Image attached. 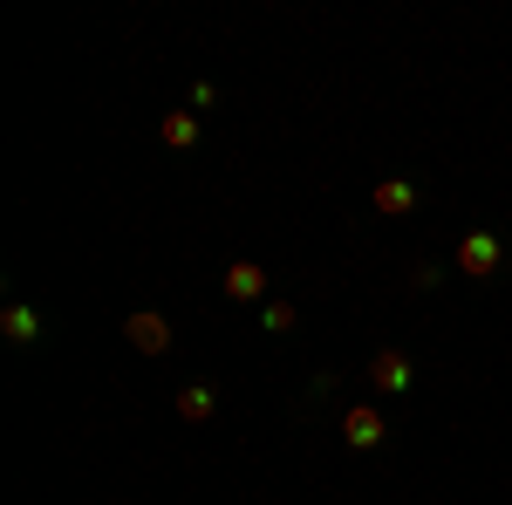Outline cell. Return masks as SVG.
<instances>
[{"mask_svg": "<svg viewBox=\"0 0 512 505\" xmlns=\"http://www.w3.org/2000/svg\"><path fill=\"white\" fill-rule=\"evenodd\" d=\"M219 287H226L233 308H267V273L253 267V260H233V267L219 273Z\"/></svg>", "mask_w": 512, "mask_h": 505, "instance_id": "5", "label": "cell"}, {"mask_svg": "<svg viewBox=\"0 0 512 505\" xmlns=\"http://www.w3.org/2000/svg\"><path fill=\"white\" fill-rule=\"evenodd\" d=\"M417 205H424V192H417L410 178H383V185L369 192V212H376V219H410Z\"/></svg>", "mask_w": 512, "mask_h": 505, "instance_id": "6", "label": "cell"}, {"mask_svg": "<svg viewBox=\"0 0 512 505\" xmlns=\"http://www.w3.org/2000/svg\"><path fill=\"white\" fill-rule=\"evenodd\" d=\"M362 383H369V396H403V389L417 383V362L403 349H369V376Z\"/></svg>", "mask_w": 512, "mask_h": 505, "instance_id": "2", "label": "cell"}, {"mask_svg": "<svg viewBox=\"0 0 512 505\" xmlns=\"http://www.w3.org/2000/svg\"><path fill=\"white\" fill-rule=\"evenodd\" d=\"M342 444H349V451H383V444H390L383 410H376V403H349V410H342Z\"/></svg>", "mask_w": 512, "mask_h": 505, "instance_id": "3", "label": "cell"}, {"mask_svg": "<svg viewBox=\"0 0 512 505\" xmlns=\"http://www.w3.org/2000/svg\"><path fill=\"white\" fill-rule=\"evenodd\" d=\"M437 280H444V267H437V260H417V267H410V294H431Z\"/></svg>", "mask_w": 512, "mask_h": 505, "instance_id": "11", "label": "cell"}, {"mask_svg": "<svg viewBox=\"0 0 512 505\" xmlns=\"http://www.w3.org/2000/svg\"><path fill=\"white\" fill-rule=\"evenodd\" d=\"M171 410H178V424H212L219 417V389L212 383H185L171 396Z\"/></svg>", "mask_w": 512, "mask_h": 505, "instance_id": "8", "label": "cell"}, {"mask_svg": "<svg viewBox=\"0 0 512 505\" xmlns=\"http://www.w3.org/2000/svg\"><path fill=\"white\" fill-rule=\"evenodd\" d=\"M198 137H205V117H198V110H164L158 117V144L164 151H192Z\"/></svg>", "mask_w": 512, "mask_h": 505, "instance_id": "7", "label": "cell"}, {"mask_svg": "<svg viewBox=\"0 0 512 505\" xmlns=\"http://www.w3.org/2000/svg\"><path fill=\"white\" fill-rule=\"evenodd\" d=\"M123 342H130L137 355H171V321H164L158 308L123 314Z\"/></svg>", "mask_w": 512, "mask_h": 505, "instance_id": "4", "label": "cell"}, {"mask_svg": "<svg viewBox=\"0 0 512 505\" xmlns=\"http://www.w3.org/2000/svg\"><path fill=\"white\" fill-rule=\"evenodd\" d=\"M212 103H219V89H212V82H192V103H185V110H198V117H205Z\"/></svg>", "mask_w": 512, "mask_h": 505, "instance_id": "13", "label": "cell"}, {"mask_svg": "<svg viewBox=\"0 0 512 505\" xmlns=\"http://www.w3.org/2000/svg\"><path fill=\"white\" fill-rule=\"evenodd\" d=\"M499 267H506V239L499 233H465L458 239V273H472V280H499Z\"/></svg>", "mask_w": 512, "mask_h": 505, "instance_id": "1", "label": "cell"}, {"mask_svg": "<svg viewBox=\"0 0 512 505\" xmlns=\"http://www.w3.org/2000/svg\"><path fill=\"white\" fill-rule=\"evenodd\" d=\"M328 396H335V376H315V383H308V396H301V410H321Z\"/></svg>", "mask_w": 512, "mask_h": 505, "instance_id": "12", "label": "cell"}, {"mask_svg": "<svg viewBox=\"0 0 512 505\" xmlns=\"http://www.w3.org/2000/svg\"><path fill=\"white\" fill-rule=\"evenodd\" d=\"M260 328H267V335H294V328H301V308H294V301H267V308H260Z\"/></svg>", "mask_w": 512, "mask_h": 505, "instance_id": "10", "label": "cell"}, {"mask_svg": "<svg viewBox=\"0 0 512 505\" xmlns=\"http://www.w3.org/2000/svg\"><path fill=\"white\" fill-rule=\"evenodd\" d=\"M0 335H7L14 349H35V342H41V308H28V301H7V308H0Z\"/></svg>", "mask_w": 512, "mask_h": 505, "instance_id": "9", "label": "cell"}]
</instances>
